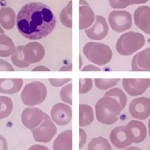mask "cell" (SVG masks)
Masks as SVG:
<instances>
[{
	"mask_svg": "<svg viewBox=\"0 0 150 150\" xmlns=\"http://www.w3.org/2000/svg\"><path fill=\"white\" fill-rule=\"evenodd\" d=\"M56 17L51 8L41 2L26 4L16 19L17 28L25 38L39 40L50 35L56 26Z\"/></svg>",
	"mask_w": 150,
	"mask_h": 150,
	"instance_id": "obj_1",
	"label": "cell"
},
{
	"mask_svg": "<svg viewBox=\"0 0 150 150\" xmlns=\"http://www.w3.org/2000/svg\"><path fill=\"white\" fill-rule=\"evenodd\" d=\"M127 103V95L121 89L112 88L105 92L95 107L98 122L105 125L114 124Z\"/></svg>",
	"mask_w": 150,
	"mask_h": 150,
	"instance_id": "obj_2",
	"label": "cell"
},
{
	"mask_svg": "<svg viewBox=\"0 0 150 150\" xmlns=\"http://www.w3.org/2000/svg\"><path fill=\"white\" fill-rule=\"evenodd\" d=\"M145 44V38L143 35L130 31L121 36L116 43V48L122 56H130L142 48Z\"/></svg>",
	"mask_w": 150,
	"mask_h": 150,
	"instance_id": "obj_3",
	"label": "cell"
},
{
	"mask_svg": "<svg viewBox=\"0 0 150 150\" xmlns=\"http://www.w3.org/2000/svg\"><path fill=\"white\" fill-rule=\"evenodd\" d=\"M83 52L89 61L98 66L108 64L112 58V52L108 45L98 43L89 42L85 46Z\"/></svg>",
	"mask_w": 150,
	"mask_h": 150,
	"instance_id": "obj_4",
	"label": "cell"
},
{
	"mask_svg": "<svg viewBox=\"0 0 150 150\" xmlns=\"http://www.w3.org/2000/svg\"><path fill=\"white\" fill-rule=\"evenodd\" d=\"M47 90L45 85L38 81L26 84L21 93V97L24 104L34 106L42 103L45 100Z\"/></svg>",
	"mask_w": 150,
	"mask_h": 150,
	"instance_id": "obj_5",
	"label": "cell"
},
{
	"mask_svg": "<svg viewBox=\"0 0 150 150\" xmlns=\"http://www.w3.org/2000/svg\"><path fill=\"white\" fill-rule=\"evenodd\" d=\"M110 140L115 147L124 149L134 143V136L130 129L127 125L118 126L111 131Z\"/></svg>",
	"mask_w": 150,
	"mask_h": 150,
	"instance_id": "obj_6",
	"label": "cell"
},
{
	"mask_svg": "<svg viewBox=\"0 0 150 150\" xmlns=\"http://www.w3.org/2000/svg\"><path fill=\"white\" fill-rule=\"evenodd\" d=\"M130 115L134 118L144 120L150 116V99L146 97L134 98L129 108Z\"/></svg>",
	"mask_w": 150,
	"mask_h": 150,
	"instance_id": "obj_7",
	"label": "cell"
},
{
	"mask_svg": "<svg viewBox=\"0 0 150 150\" xmlns=\"http://www.w3.org/2000/svg\"><path fill=\"white\" fill-rule=\"evenodd\" d=\"M109 22L112 29L122 33L129 29L132 25L130 14L125 11H115L109 16Z\"/></svg>",
	"mask_w": 150,
	"mask_h": 150,
	"instance_id": "obj_8",
	"label": "cell"
},
{
	"mask_svg": "<svg viewBox=\"0 0 150 150\" xmlns=\"http://www.w3.org/2000/svg\"><path fill=\"white\" fill-rule=\"evenodd\" d=\"M50 118L49 116L38 108H27L22 114V121L28 129H33L42 121Z\"/></svg>",
	"mask_w": 150,
	"mask_h": 150,
	"instance_id": "obj_9",
	"label": "cell"
},
{
	"mask_svg": "<svg viewBox=\"0 0 150 150\" xmlns=\"http://www.w3.org/2000/svg\"><path fill=\"white\" fill-rule=\"evenodd\" d=\"M123 87L127 94L132 96L142 95L150 86V78H124L122 81Z\"/></svg>",
	"mask_w": 150,
	"mask_h": 150,
	"instance_id": "obj_10",
	"label": "cell"
},
{
	"mask_svg": "<svg viewBox=\"0 0 150 150\" xmlns=\"http://www.w3.org/2000/svg\"><path fill=\"white\" fill-rule=\"evenodd\" d=\"M45 54L43 46L39 42H29L23 48L24 60L29 66L41 62Z\"/></svg>",
	"mask_w": 150,
	"mask_h": 150,
	"instance_id": "obj_11",
	"label": "cell"
},
{
	"mask_svg": "<svg viewBox=\"0 0 150 150\" xmlns=\"http://www.w3.org/2000/svg\"><path fill=\"white\" fill-rule=\"evenodd\" d=\"M51 116L56 124L60 126L66 125L72 121V108L65 103H58L52 109Z\"/></svg>",
	"mask_w": 150,
	"mask_h": 150,
	"instance_id": "obj_12",
	"label": "cell"
},
{
	"mask_svg": "<svg viewBox=\"0 0 150 150\" xmlns=\"http://www.w3.org/2000/svg\"><path fill=\"white\" fill-rule=\"evenodd\" d=\"M57 131L56 125L49 118L44 121L39 127L33 130V133L36 141L47 143L52 139Z\"/></svg>",
	"mask_w": 150,
	"mask_h": 150,
	"instance_id": "obj_13",
	"label": "cell"
},
{
	"mask_svg": "<svg viewBox=\"0 0 150 150\" xmlns=\"http://www.w3.org/2000/svg\"><path fill=\"white\" fill-rule=\"evenodd\" d=\"M131 71L150 72V47L134 56L131 62Z\"/></svg>",
	"mask_w": 150,
	"mask_h": 150,
	"instance_id": "obj_14",
	"label": "cell"
},
{
	"mask_svg": "<svg viewBox=\"0 0 150 150\" xmlns=\"http://www.w3.org/2000/svg\"><path fill=\"white\" fill-rule=\"evenodd\" d=\"M134 17L135 25L144 33L150 35V7L144 6L138 8Z\"/></svg>",
	"mask_w": 150,
	"mask_h": 150,
	"instance_id": "obj_15",
	"label": "cell"
},
{
	"mask_svg": "<svg viewBox=\"0 0 150 150\" xmlns=\"http://www.w3.org/2000/svg\"><path fill=\"white\" fill-rule=\"evenodd\" d=\"M109 31L108 24L103 17L98 16L94 25L86 31L88 37L94 40H101L107 36Z\"/></svg>",
	"mask_w": 150,
	"mask_h": 150,
	"instance_id": "obj_16",
	"label": "cell"
},
{
	"mask_svg": "<svg viewBox=\"0 0 150 150\" xmlns=\"http://www.w3.org/2000/svg\"><path fill=\"white\" fill-rule=\"evenodd\" d=\"M22 79H0V93L14 94L23 87Z\"/></svg>",
	"mask_w": 150,
	"mask_h": 150,
	"instance_id": "obj_17",
	"label": "cell"
},
{
	"mask_svg": "<svg viewBox=\"0 0 150 150\" xmlns=\"http://www.w3.org/2000/svg\"><path fill=\"white\" fill-rule=\"evenodd\" d=\"M54 150H72V130L64 131L56 138L53 142Z\"/></svg>",
	"mask_w": 150,
	"mask_h": 150,
	"instance_id": "obj_18",
	"label": "cell"
},
{
	"mask_svg": "<svg viewBox=\"0 0 150 150\" xmlns=\"http://www.w3.org/2000/svg\"><path fill=\"white\" fill-rule=\"evenodd\" d=\"M130 129L134 136V143L138 144L142 142L146 138L147 129L146 126L140 121L132 120L127 124Z\"/></svg>",
	"mask_w": 150,
	"mask_h": 150,
	"instance_id": "obj_19",
	"label": "cell"
},
{
	"mask_svg": "<svg viewBox=\"0 0 150 150\" xmlns=\"http://www.w3.org/2000/svg\"><path fill=\"white\" fill-rule=\"evenodd\" d=\"M15 13L9 7L0 9V24L4 29L11 30L15 25Z\"/></svg>",
	"mask_w": 150,
	"mask_h": 150,
	"instance_id": "obj_20",
	"label": "cell"
},
{
	"mask_svg": "<svg viewBox=\"0 0 150 150\" xmlns=\"http://www.w3.org/2000/svg\"><path fill=\"white\" fill-rule=\"evenodd\" d=\"M79 125L86 127L91 124L94 120V114L93 108L89 105H79Z\"/></svg>",
	"mask_w": 150,
	"mask_h": 150,
	"instance_id": "obj_21",
	"label": "cell"
},
{
	"mask_svg": "<svg viewBox=\"0 0 150 150\" xmlns=\"http://www.w3.org/2000/svg\"><path fill=\"white\" fill-rule=\"evenodd\" d=\"M15 46L12 39L4 34L0 35V57L6 58L11 56L16 51Z\"/></svg>",
	"mask_w": 150,
	"mask_h": 150,
	"instance_id": "obj_22",
	"label": "cell"
},
{
	"mask_svg": "<svg viewBox=\"0 0 150 150\" xmlns=\"http://www.w3.org/2000/svg\"><path fill=\"white\" fill-rule=\"evenodd\" d=\"M108 140L103 137L92 139L88 144V150H112Z\"/></svg>",
	"mask_w": 150,
	"mask_h": 150,
	"instance_id": "obj_23",
	"label": "cell"
},
{
	"mask_svg": "<svg viewBox=\"0 0 150 150\" xmlns=\"http://www.w3.org/2000/svg\"><path fill=\"white\" fill-rule=\"evenodd\" d=\"M23 46L17 47L16 51L11 56V59L13 65L21 69H25L29 66L24 60L23 55Z\"/></svg>",
	"mask_w": 150,
	"mask_h": 150,
	"instance_id": "obj_24",
	"label": "cell"
},
{
	"mask_svg": "<svg viewBox=\"0 0 150 150\" xmlns=\"http://www.w3.org/2000/svg\"><path fill=\"white\" fill-rule=\"evenodd\" d=\"M120 79H94L96 87L101 91H106L112 88L120 81Z\"/></svg>",
	"mask_w": 150,
	"mask_h": 150,
	"instance_id": "obj_25",
	"label": "cell"
},
{
	"mask_svg": "<svg viewBox=\"0 0 150 150\" xmlns=\"http://www.w3.org/2000/svg\"><path fill=\"white\" fill-rule=\"evenodd\" d=\"M1 98L2 102V108L0 111V119L8 116L13 108V102L10 98L6 96H1Z\"/></svg>",
	"mask_w": 150,
	"mask_h": 150,
	"instance_id": "obj_26",
	"label": "cell"
},
{
	"mask_svg": "<svg viewBox=\"0 0 150 150\" xmlns=\"http://www.w3.org/2000/svg\"><path fill=\"white\" fill-rule=\"evenodd\" d=\"M60 96L62 101L72 105V83L66 85L60 91Z\"/></svg>",
	"mask_w": 150,
	"mask_h": 150,
	"instance_id": "obj_27",
	"label": "cell"
},
{
	"mask_svg": "<svg viewBox=\"0 0 150 150\" xmlns=\"http://www.w3.org/2000/svg\"><path fill=\"white\" fill-rule=\"evenodd\" d=\"M93 87V79L90 78L79 79V94H85L88 93Z\"/></svg>",
	"mask_w": 150,
	"mask_h": 150,
	"instance_id": "obj_28",
	"label": "cell"
},
{
	"mask_svg": "<svg viewBox=\"0 0 150 150\" xmlns=\"http://www.w3.org/2000/svg\"><path fill=\"white\" fill-rule=\"evenodd\" d=\"M72 79H49V81L50 84L54 87H60L66 85L72 81Z\"/></svg>",
	"mask_w": 150,
	"mask_h": 150,
	"instance_id": "obj_29",
	"label": "cell"
},
{
	"mask_svg": "<svg viewBox=\"0 0 150 150\" xmlns=\"http://www.w3.org/2000/svg\"><path fill=\"white\" fill-rule=\"evenodd\" d=\"M109 3L114 8H124L130 4L129 0H109Z\"/></svg>",
	"mask_w": 150,
	"mask_h": 150,
	"instance_id": "obj_30",
	"label": "cell"
},
{
	"mask_svg": "<svg viewBox=\"0 0 150 150\" xmlns=\"http://www.w3.org/2000/svg\"><path fill=\"white\" fill-rule=\"evenodd\" d=\"M1 71L13 72L15 71V69L9 62L2 59H0V72Z\"/></svg>",
	"mask_w": 150,
	"mask_h": 150,
	"instance_id": "obj_31",
	"label": "cell"
},
{
	"mask_svg": "<svg viewBox=\"0 0 150 150\" xmlns=\"http://www.w3.org/2000/svg\"><path fill=\"white\" fill-rule=\"evenodd\" d=\"M79 134H80V140L79 148L81 149L85 145V144L86 143L87 134H86L85 130L82 128L79 129Z\"/></svg>",
	"mask_w": 150,
	"mask_h": 150,
	"instance_id": "obj_32",
	"label": "cell"
},
{
	"mask_svg": "<svg viewBox=\"0 0 150 150\" xmlns=\"http://www.w3.org/2000/svg\"><path fill=\"white\" fill-rule=\"evenodd\" d=\"M81 72H101V69L98 67L94 65H88L85 66L81 69Z\"/></svg>",
	"mask_w": 150,
	"mask_h": 150,
	"instance_id": "obj_33",
	"label": "cell"
},
{
	"mask_svg": "<svg viewBox=\"0 0 150 150\" xmlns=\"http://www.w3.org/2000/svg\"><path fill=\"white\" fill-rule=\"evenodd\" d=\"M33 72H50V69L44 66H38L32 69Z\"/></svg>",
	"mask_w": 150,
	"mask_h": 150,
	"instance_id": "obj_34",
	"label": "cell"
},
{
	"mask_svg": "<svg viewBox=\"0 0 150 150\" xmlns=\"http://www.w3.org/2000/svg\"><path fill=\"white\" fill-rule=\"evenodd\" d=\"M72 71V65L69 64L67 65L63 66L59 69L60 72H71Z\"/></svg>",
	"mask_w": 150,
	"mask_h": 150,
	"instance_id": "obj_35",
	"label": "cell"
},
{
	"mask_svg": "<svg viewBox=\"0 0 150 150\" xmlns=\"http://www.w3.org/2000/svg\"><path fill=\"white\" fill-rule=\"evenodd\" d=\"M29 150H50L47 147L40 145H35L31 147Z\"/></svg>",
	"mask_w": 150,
	"mask_h": 150,
	"instance_id": "obj_36",
	"label": "cell"
},
{
	"mask_svg": "<svg viewBox=\"0 0 150 150\" xmlns=\"http://www.w3.org/2000/svg\"><path fill=\"white\" fill-rule=\"evenodd\" d=\"M148 1L149 0H131L130 4H145L148 2Z\"/></svg>",
	"mask_w": 150,
	"mask_h": 150,
	"instance_id": "obj_37",
	"label": "cell"
},
{
	"mask_svg": "<svg viewBox=\"0 0 150 150\" xmlns=\"http://www.w3.org/2000/svg\"><path fill=\"white\" fill-rule=\"evenodd\" d=\"M123 150H142L139 148L137 147L132 146L128 147L127 149H125Z\"/></svg>",
	"mask_w": 150,
	"mask_h": 150,
	"instance_id": "obj_38",
	"label": "cell"
},
{
	"mask_svg": "<svg viewBox=\"0 0 150 150\" xmlns=\"http://www.w3.org/2000/svg\"><path fill=\"white\" fill-rule=\"evenodd\" d=\"M83 65V62H82V59L81 56H80L79 57V69H81L82 66Z\"/></svg>",
	"mask_w": 150,
	"mask_h": 150,
	"instance_id": "obj_39",
	"label": "cell"
},
{
	"mask_svg": "<svg viewBox=\"0 0 150 150\" xmlns=\"http://www.w3.org/2000/svg\"><path fill=\"white\" fill-rule=\"evenodd\" d=\"M4 33V30L2 29V28L0 26V35H2Z\"/></svg>",
	"mask_w": 150,
	"mask_h": 150,
	"instance_id": "obj_40",
	"label": "cell"
},
{
	"mask_svg": "<svg viewBox=\"0 0 150 150\" xmlns=\"http://www.w3.org/2000/svg\"><path fill=\"white\" fill-rule=\"evenodd\" d=\"M148 126H149V136L150 137V118L149 121V124H148Z\"/></svg>",
	"mask_w": 150,
	"mask_h": 150,
	"instance_id": "obj_41",
	"label": "cell"
},
{
	"mask_svg": "<svg viewBox=\"0 0 150 150\" xmlns=\"http://www.w3.org/2000/svg\"><path fill=\"white\" fill-rule=\"evenodd\" d=\"M1 103H2V101H1V96H0V108H1Z\"/></svg>",
	"mask_w": 150,
	"mask_h": 150,
	"instance_id": "obj_42",
	"label": "cell"
}]
</instances>
